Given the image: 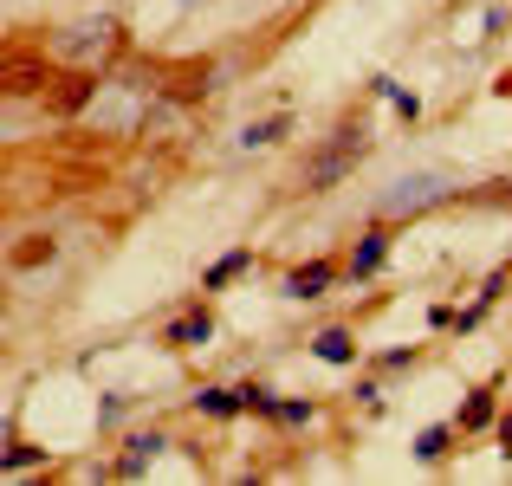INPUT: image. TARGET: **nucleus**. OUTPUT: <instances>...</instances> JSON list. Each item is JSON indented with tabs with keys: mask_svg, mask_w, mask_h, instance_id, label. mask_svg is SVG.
Segmentation results:
<instances>
[{
	"mask_svg": "<svg viewBox=\"0 0 512 486\" xmlns=\"http://www.w3.org/2000/svg\"><path fill=\"white\" fill-rule=\"evenodd\" d=\"M363 156H370V130H363V117H357V124H338V130L325 137V150L305 162V195H325V188H338Z\"/></svg>",
	"mask_w": 512,
	"mask_h": 486,
	"instance_id": "1",
	"label": "nucleus"
},
{
	"mask_svg": "<svg viewBox=\"0 0 512 486\" xmlns=\"http://www.w3.org/2000/svg\"><path fill=\"white\" fill-rule=\"evenodd\" d=\"M454 188H448V175H435V169H422V175H402L396 188L383 195V214L389 221H402V214H422V208H435V201H448Z\"/></svg>",
	"mask_w": 512,
	"mask_h": 486,
	"instance_id": "2",
	"label": "nucleus"
},
{
	"mask_svg": "<svg viewBox=\"0 0 512 486\" xmlns=\"http://www.w3.org/2000/svg\"><path fill=\"white\" fill-rule=\"evenodd\" d=\"M338 279H344L338 260H305V266H292V273L279 279V292H286V299H299V305H312V299H325Z\"/></svg>",
	"mask_w": 512,
	"mask_h": 486,
	"instance_id": "3",
	"label": "nucleus"
},
{
	"mask_svg": "<svg viewBox=\"0 0 512 486\" xmlns=\"http://www.w3.org/2000/svg\"><path fill=\"white\" fill-rule=\"evenodd\" d=\"M389 266V227H370V234L350 247V260H344V279L350 286H363V279H376Z\"/></svg>",
	"mask_w": 512,
	"mask_h": 486,
	"instance_id": "4",
	"label": "nucleus"
},
{
	"mask_svg": "<svg viewBox=\"0 0 512 486\" xmlns=\"http://www.w3.org/2000/svg\"><path fill=\"white\" fill-rule=\"evenodd\" d=\"M163 448H169V435H163V428H143V435H130V441H124V454H117V467H111V474H117V480L150 474V461H156Z\"/></svg>",
	"mask_w": 512,
	"mask_h": 486,
	"instance_id": "5",
	"label": "nucleus"
},
{
	"mask_svg": "<svg viewBox=\"0 0 512 486\" xmlns=\"http://www.w3.org/2000/svg\"><path fill=\"white\" fill-rule=\"evenodd\" d=\"M208 337H214V312H208V305H188L182 318L163 324V344H169V350H201Z\"/></svg>",
	"mask_w": 512,
	"mask_h": 486,
	"instance_id": "6",
	"label": "nucleus"
},
{
	"mask_svg": "<svg viewBox=\"0 0 512 486\" xmlns=\"http://www.w3.org/2000/svg\"><path fill=\"white\" fill-rule=\"evenodd\" d=\"M493 422H500V389H493V383H480L474 396L461 402V415H454V428H461V435H487Z\"/></svg>",
	"mask_w": 512,
	"mask_h": 486,
	"instance_id": "7",
	"label": "nucleus"
},
{
	"mask_svg": "<svg viewBox=\"0 0 512 486\" xmlns=\"http://www.w3.org/2000/svg\"><path fill=\"white\" fill-rule=\"evenodd\" d=\"M195 415H208V422H234V415H247V402H240V389H221V383H208V389H195Z\"/></svg>",
	"mask_w": 512,
	"mask_h": 486,
	"instance_id": "8",
	"label": "nucleus"
},
{
	"mask_svg": "<svg viewBox=\"0 0 512 486\" xmlns=\"http://www.w3.org/2000/svg\"><path fill=\"white\" fill-rule=\"evenodd\" d=\"M312 357H318V363H338V370H350V363H357V337H350L344 324H325V331L312 337Z\"/></svg>",
	"mask_w": 512,
	"mask_h": 486,
	"instance_id": "9",
	"label": "nucleus"
},
{
	"mask_svg": "<svg viewBox=\"0 0 512 486\" xmlns=\"http://www.w3.org/2000/svg\"><path fill=\"white\" fill-rule=\"evenodd\" d=\"M253 266V247H234V253H221V260L208 266V273H201V292H221V286H234L240 273H247Z\"/></svg>",
	"mask_w": 512,
	"mask_h": 486,
	"instance_id": "10",
	"label": "nucleus"
},
{
	"mask_svg": "<svg viewBox=\"0 0 512 486\" xmlns=\"http://www.w3.org/2000/svg\"><path fill=\"white\" fill-rule=\"evenodd\" d=\"M286 130H292V117H286V111H273V117H260V124L240 130V143H247V150H273V143L286 137Z\"/></svg>",
	"mask_w": 512,
	"mask_h": 486,
	"instance_id": "11",
	"label": "nucleus"
},
{
	"mask_svg": "<svg viewBox=\"0 0 512 486\" xmlns=\"http://www.w3.org/2000/svg\"><path fill=\"white\" fill-rule=\"evenodd\" d=\"M448 441H454V428H448V422H435V428H422V435H415V461H422V467H435V461H448Z\"/></svg>",
	"mask_w": 512,
	"mask_h": 486,
	"instance_id": "12",
	"label": "nucleus"
},
{
	"mask_svg": "<svg viewBox=\"0 0 512 486\" xmlns=\"http://www.w3.org/2000/svg\"><path fill=\"white\" fill-rule=\"evenodd\" d=\"M273 422H286V428H312V422H318V402H299V396H279Z\"/></svg>",
	"mask_w": 512,
	"mask_h": 486,
	"instance_id": "13",
	"label": "nucleus"
},
{
	"mask_svg": "<svg viewBox=\"0 0 512 486\" xmlns=\"http://www.w3.org/2000/svg\"><path fill=\"white\" fill-rule=\"evenodd\" d=\"M20 467H46V448H33V441H13V448L0 454V474H20Z\"/></svg>",
	"mask_w": 512,
	"mask_h": 486,
	"instance_id": "14",
	"label": "nucleus"
},
{
	"mask_svg": "<svg viewBox=\"0 0 512 486\" xmlns=\"http://www.w3.org/2000/svg\"><path fill=\"white\" fill-rule=\"evenodd\" d=\"M52 253H59V247H52L46 234H33V240H26V247H13V266H20V273H26V266H46Z\"/></svg>",
	"mask_w": 512,
	"mask_h": 486,
	"instance_id": "15",
	"label": "nucleus"
},
{
	"mask_svg": "<svg viewBox=\"0 0 512 486\" xmlns=\"http://www.w3.org/2000/svg\"><path fill=\"white\" fill-rule=\"evenodd\" d=\"M240 402H247V415H273L279 409V396H273V389H260V383H240Z\"/></svg>",
	"mask_w": 512,
	"mask_h": 486,
	"instance_id": "16",
	"label": "nucleus"
},
{
	"mask_svg": "<svg viewBox=\"0 0 512 486\" xmlns=\"http://www.w3.org/2000/svg\"><path fill=\"white\" fill-rule=\"evenodd\" d=\"M389 104H396V117H402V124H415V117H422V98H415V91H389Z\"/></svg>",
	"mask_w": 512,
	"mask_h": 486,
	"instance_id": "17",
	"label": "nucleus"
},
{
	"mask_svg": "<svg viewBox=\"0 0 512 486\" xmlns=\"http://www.w3.org/2000/svg\"><path fill=\"white\" fill-rule=\"evenodd\" d=\"M376 370H415V344L409 350H383V357H376Z\"/></svg>",
	"mask_w": 512,
	"mask_h": 486,
	"instance_id": "18",
	"label": "nucleus"
},
{
	"mask_svg": "<svg viewBox=\"0 0 512 486\" xmlns=\"http://www.w3.org/2000/svg\"><path fill=\"white\" fill-rule=\"evenodd\" d=\"M124 409H130V396H104V409H98V422H104V428H117V422H124Z\"/></svg>",
	"mask_w": 512,
	"mask_h": 486,
	"instance_id": "19",
	"label": "nucleus"
},
{
	"mask_svg": "<svg viewBox=\"0 0 512 486\" xmlns=\"http://www.w3.org/2000/svg\"><path fill=\"white\" fill-rule=\"evenodd\" d=\"M428 331H454V305H428Z\"/></svg>",
	"mask_w": 512,
	"mask_h": 486,
	"instance_id": "20",
	"label": "nucleus"
},
{
	"mask_svg": "<svg viewBox=\"0 0 512 486\" xmlns=\"http://www.w3.org/2000/svg\"><path fill=\"white\" fill-rule=\"evenodd\" d=\"M493 435H500V448H506V454H512V409H506V415H500V422H493Z\"/></svg>",
	"mask_w": 512,
	"mask_h": 486,
	"instance_id": "21",
	"label": "nucleus"
}]
</instances>
